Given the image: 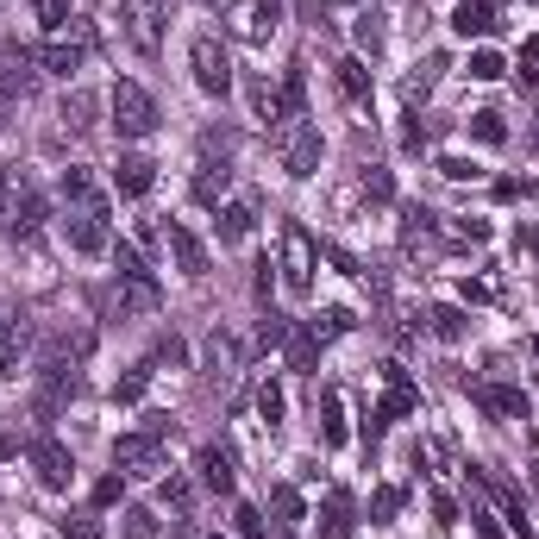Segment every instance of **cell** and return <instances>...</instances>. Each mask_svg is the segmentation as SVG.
<instances>
[{
    "mask_svg": "<svg viewBox=\"0 0 539 539\" xmlns=\"http://www.w3.org/2000/svg\"><path fill=\"white\" fill-rule=\"evenodd\" d=\"M283 389H276V383H264V389H257V420H264V427L276 433V427H283Z\"/></svg>",
    "mask_w": 539,
    "mask_h": 539,
    "instance_id": "obj_33",
    "label": "cell"
},
{
    "mask_svg": "<svg viewBox=\"0 0 539 539\" xmlns=\"http://www.w3.org/2000/svg\"><path fill=\"white\" fill-rule=\"evenodd\" d=\"M113 301H120V320L126 314H157V283L151 276H120V283H113Z\"/></svg>",
    "mask_w": 539,
    "mask_h": 539,
    "instance_id": "obj_16",
    "label": "cell"
},
{
    "mask_svg": "<svg viewBox=\"0 0 539 539\" xmlns=\"http://www.w3.org/2000/svg\"><path fill=\"white\" fill-rule=\"evenodd\" d=\"M19 364H26V320L0 308V377H19Z\"/></svg>",
    "mask_w": 539,
    "mask_h": 539,
    "instance_id": "obj_17",
    "label": "cell"
},
{
    "mask_svg": "<svg viewBox=\"0 0 539 539\" xmlns=\"http://www.w3.org/2000/svg\"><path fill=\"white\" fill-rule=\"evenodd\" d=\"M38 220H44V195L32 189V176L13 170L0 176V232H38Z\"/></svg>",
    "mask_w": 539,
    "mask_h": 539,
    "instance_id": "obj_3",
    "label": "cell"
},
{
    "mask_svg": "<svg viewBox=\"0 0 539 539\" xmlns=\"http://www.w3.org/2000/svg\"><path fill=\"white\" fill-rule=\"evenodd\" d=\"M189 63H195V88H201V95H226V88H232V57H226V44L214 32H201L189 44Z\"/></svg>",
    "mask_w": 539,
    "mask_h": 539,
    "instance_id": "obj_6",
    "label": "cell"
},
{
    "mask_svg": "<svg viewBox=\"0 0 539 539\" xmlns=\"http://www.w3.org/2000/svg\"><path fill=\"white\" fill-rule=\"evenodd\" d=\"M270 270H276L270 257H257V276H251V289H257V295H270Z\"/></svg>",
    "mask_w": 539,
    "mask_h": 539,
    "instance_id": "obj_54",
    "label": "cell"
},
{
    "mask_svg": "<svg viewBox=\"0 0 539 539\" xmlns=\"http://www.w3.org/2000/svg\"><path fill=\"white\" fill-rule=\"evenodd\" d=\"M126 539H157V514L151 508H126Z\"/></svg>",
    "mask_w": 539,
    "mask_h": 539,
    "instance_id": "obj_43",
    "label": "cell"
},
{
    "mask_svg": "<svg viewBox=\"0 0 539 539\" xmlns=\"http://www.w3.org/2000/svg\"><path fill=\"white\" fill-rule=\"evenodd\" d=\"M502 19H496V0H458L452 7V32L458 38H489Z\"/></svg>",
    "mask_w": 539,
    "mask_h": 539,
    "instance_id": "obj_13",
    "label": "cell"
},
{
    "mask_svg": "<svg viewBox=\"0 0 539 539\" xmlns=\"http://www.w3.org/2000/svg\"><path fill=\"white\" fill-rule=\"evenodd\" d=\"M63 126H69V132H88V126H95V95H82V88H76V95H63Z\"/></svg>",
    "mask_w": 539,
    "mask_h": 539,
    "instance_id": "obj_27",
    "label": "cell"
},
{
    "mask_svg": "<svg viewBox=\"0 0 539 539\" xmlns=\"http://www.w3.org/2000/svg\"><path fill=\"white\" fill-rule=\"evenodd\" d=\"M7 113H13V88L0 82V132H7Z\"/></svg>",
    "mask_w": 539,
    "mask_h": 539,
    "instance_id": "obj_56",
    "label": "cell"
},
{
    "mask_svg": "<svg viewBox=\"0 0 539 539\" xmlns=\"http://www.w3.org/2000/svg\"><path fill=\"white\" fill-rule=\"evenodd\" d=\"M207 539H220V533H207Z\"/></svg>",
    "mask_w": 539,
    "mask_h": 539,
    "instance_id": "obj_58",
    "label": "cell"
},
{
    "mask_svg": "<svg viewBox=\"0 0 539 539\" xmlns=\"http://www.w3.org/2000/svg\"><path fill=\"white\" fill-rule=\"evenodd\" d=\"M276 270H283V283H289L295 295H308V289H314L320 251H314V239H308V226H301V220L283 226V264H276Z\"/></svg>",
    "mask_w": 539,
    "mask_h": 539,
    "instance_id": "obj_5",
    "label": "cell"
},
{
    "mask_svg": "<svg viewBox=\"0 0 539 539\" xmlns=\"http://www.w3.org/2000/svg\"><path fill=\"white\" fill-rule=\"evenodd\" d=\"M163 239H170V251H176V270L201 283V276H207V245H201V239H195V232L182 226V220H170V226H163Z\"/></svg>",
    "mask_w": 539,
    "mask_h": 539,
    "instance_id": "obj_11",
    "label": "cell"
},
{
    "mask_svg": "<svg viewBox=\"0 0 539 539\" xmlns=\"http://www.w3.org/2000/svg\"><path fill=\"white\" fill-rule=\"evenodd\" d=\"M157 496L170 502V508H189V502H195V489L182 483V477H163V489H157Z\"/></svg>",
    "mask_w": 539,
    "mask_h": 539,
    "instance_id": "obj_47",
    "label": "cell"
},
{
    "mask_svg": "<svg viewBox=\"0 0 539 539\" xmlns=\"http://www.w3.org/2000/svg\"><path fill=\"white\" fill-rule=\"evenodd\" d=\"M38 19H44L51 32H63V26H69V0H38Z\"/></svg>",
    "mask_w": 539,
    "mask_h": 539,
    "instance_id": "obj_49",
    "label": "cell"
},
{
    "mask_svg": "<svg viewBox=\"0 0 539 539\" xmlns=\"http://www.w3.org/2000/svg\"><path fill=\"white\" fill-rule=\"evenodd\" d=\"M207 370H214L220 383L232 377V370H239V345H232L226 333H207Z\"/></svg>",
    "mask_w": 539,
    "mask_h": 539,
    "instance_id": "obj_23",
    "label": "cell"
},
{
    "mask_svg": "<svg viewBox=\"0 0 539 539\" xmlns=\"http://www.w3.org/2000/svg\"><path fill=\"white\" fill-rule=\"evenodd\" d=\"M351 326H358V320H351L345 308H326L320 320H308V333H314L320 345H333V339H345V333H351Z\"/></svg>",
    "mask_w": 539,
    "mask_h": 539,
    "instance_id": "obj_26",
    "label": "cell"
},
{
    "mask_svg": "<svg viewBox=\"0 0 539 539\" xmlns=\"http://www.w3.org/2000/svg\"><path fill=\"white\" fill-rule=\"evenodd\" d=\"M157 364H189V345H182V339L170 333V339H163V345L151 351V370H157Z\"/></svg>",
    "mask_w": 539,
    "mask_h": 539,
    "instance_id": "obj_46",
    "label": "cell"
},
{
    "mask_svg": "<svg viewBox=\"0 0 539 539\" xmlns=\"http://www.w3.org/2000/svg\"><path fill=\"white\" fill-rule=\"evenodd\" d=\"M477 402H483L489 414H502V420H527V395H521V389H508V383H496V389H483Z\"/></svg>",
    "mask_w": 539,
    "mask_h": 539,
    "instance_id": "obj_20",
    "label": "cell"
},
{
    "mask_svg": "<svg viewBox=\"0 0 539 539\" xmlns=\"http://www.w3.org/2000/svg\"><path fill=\"white\" fill-rule=\"evenodd\" d=\"M63 539H101V521H88V514H76V521H63Z\"/></svg>",
    "mask_w": 539,
    "mask_h": 539,
    "instance_id": "obj_50",
    "label": "cell"
},
{
    "mask_svg": "<svg viewBox=\"0 0 539 539\" xmlns=\"http://www.w3.org/2000/svg\"><path fill=\"white\" fill-rule=\"evenodd\" d=\"M151 182H157V163L151 157H120V163H113V189H120L126 201L151 195Z\"/></svg>",
    "mask_w": 539,
    "mask_h": 539,
    "instance_id": "obj_18",
    "label": "cell"
},
{
    "mask_svg": "<svg viewBox=\"0 0 539 539\" xmlns=\"http://www.w3.org/2000/svg\"><path fill=\"white\" fill-rule=\"evenodd\" d=\"M195 471H201L207 489H220V496H232V483H239V471H232V452H226V445H201V452H195Z\"/></svg>",
    "mask_w": 539,
    "mask_h": 539,
    "instance_id": "obj_14",
    "label": "cell"
},
{
    "mask_svg": "<svg viewBox=\"0 0 539 539\" xmlns=\"http://www.w3.org/2000/svg\"><path fill=\"white\" fill-rule=\"evenodd\" d=\"M107 251H113V270H120V276H151V270H145V251H138L132 239H113Z\"/></svg>",
    "mask_w": 539,
    "mask_h": 539,
    "instance_id": "obj_31",
    "label": "cell"
},
{
    "mask_svg": "<svg viewBox=\"0 0 539 539\" xmlns=\"http://www.w3.org/2000/svg\"><path fill=\"white\" fill-rule=\"evenodd\" d=\"M383 377H389V395H383L377 420L389 427V420H402V414H414V408H420V389L408 383V370H402V364H383Z\"/></svg>",
    "mask_w": 539,
    "mask_h": 539,
    "instance_id": "obj_12",
    "label": "cell"
},
{
    "mask_svg": "<svg viewBox=\"0 0 539 539\" xmlns=\"http://www.w3.org/2000/svg\"><path fill=\"white\" fill-rule=\"evenodd\" d=\"M439 69H445V57H439V51H433L427 63H414V76H408V101H427V95H433Z\"/></svg>",
    "mask_w": 539,
    "mask_h": 539,
    "instance_id": "obj_28",
    "label": "cell"
},
{
    "mask_svg": "<svg viewBox=\"0 0 539 539\" xmlns=\"http://www.w3.org/2000/svg\"><path fill=\"white\" fill-rule=\"evenodd\" d=\"M276 19H283V0H232L226 7V32L245 38V44H264L276 32Z\"/></svg>",
    "mask_w": 539,
    "mask_h": 539,
    "instance_id": "obj_8",
    "label": "cell"
},
{
    "mask_svg": "<svg viewBox=\"0 0 539 539\" xmlns=\"http://www.w3.org/2000/svg\"><path fill=\"white\" fill-rule=\"evenodd\" d=\"M320 539H351V496H345V489H326V502H320Z\"/></svg>",
    "mask_w": 539,
    "mask_h": 539,
    "instance_id": "obj_19",
    "label": "cell"
},
{
    "mask_svg": "<svg viewBox=\"0 0 539 539\" xmlns=\"http://www.w3.org/2000/svg\"><path fill=\"white\" fill-rule=\"evenodd\" d=\"M471 521H477L483 539H502V527H496V514H489V508H471Z\"/></svg>",
    "mask_w": 539,
    "mask_h": 539,
    "instance_id": "obj_53",
    "label": "cell"
},
{
    "mask_svg": "<svg viewBox=\"0 0 539 539\" xmlns=\"http://www.w3.org/2000/svg\"><path fill=\"white\" fill-rule=\"evenodd\" d=\"M145 383H151V364H138L132 377H126L120 389H113V402H120V408H132V402H145Z\"/></svg>",
    "mask_w": 539,
    "mask_h": 539,
    "instance_id": "obj_36",
    "label": "cell"
},
{
    "mask_svg": "<svg viewBox=\"0 0 539 539\" xmlns=\"http://www.w3.org/2000/svg\"><path fill=\"white\" fill-rule=\"evenodd\" d=\"M82 44H88V38H76V44H44L38 63L51 69V76H76V69H82Z\"/></svg>",
    "mask_w": 539,
    "mask_h": 539,
    "instance_id": "obj_22",
    "label": "cell"
},
{
    "mask_svg": "<svg viewBox=\"0 0 539 539\" xmlns=\"http://www.w3.org/2000/svg\"><path fill=\"white\" fill-rule=\"evenodd\" d=\"M270 514H276L283 527H295V521H301V496H295L289 483H276V489H270Z\"/></svg>",
    "mask_w": 539,
    "mask_h": 539,
    "instance_id": "obj_34",
    "label": "cell"
},
{
    "mask_svg": "<svg viewBox=\"0 0 539 539\" xmlns=\"http://www.w3.org/2000/svg\"><path fill=\"white\" fill-rule=\"evenodd\" d=\"M458 239H489V220H452Z\"/></svg>",
    "mask_w": 539,
    "mask_h": 539,
    "instance_id": "obj_52",
    "label": "cell"
},
{
    "mask_svg": "<svg viewBox=\"0 0 539 539\" xmlns=\"http://www.w3.org/2000/svg\"><path fill=\"white\" fill-rule=\"evenodd\" d=\"M107 113H113V132L120 138H151L157 132V101L138 82H113L107 88Z\"/></svg>",
    "mask_w": 539,
    "mask_h": 539,
    "instance_id": "obj_4",
    "label": "cell"
},
{
    "mask_svg": "<svg viewBox=\"0 0 539 539\" xmlns=\"http://www.w3.org/2000/svg\"><path fill=\"white\" fill-rule=\"evenodd\" d=\"M120 496H126V477H120V471H107V477L95 483V508H113Z\"/></svg>",
    "mask_w": 539,
    "mask_h": 539,
    "instance_id": "obj_45",
    "label": "cell"
},
{
    "mask_svg": "<svg viewBox=\"0 0 539 539\" xmlns=\"http://www.w3.org/2000/svg\"><path fill=\"white\" fill-rule=\"evenodd\" d=\"M402 502H408L402 489H395V483H383L377 496H370V514H377V521H389V514H402Z\"/></svg>",
    "mask_w": 539,
    "mask_h": 539,
    "instance_id": "obj_42",
    "label": "cell"
},
{
    "mask_svg": "<svg viewBox=\"0 0 539 539\" xmlns=\"http://www.w3.org/2000/svg\"><path fill=\"white\" fill-rule=\"evenodd\" d=\"M245 95H251V113H257V120H283V95H276L264 76H251V82H245Z\"/></svg>",
    "mask_w": 539,
    "mask_h": 539,
    "instance_id": "obj_24",
    "label": "cell"
},
{
    "mask_svg": "<svg viewBox=\"0 0 539 539\" xmlns=\"http://www.w3.org/2000/svg\"><path fill=\"white\" fill-rule=\"evenodd\" d=\"M389 195H395V182H389V170H383V163H370V170H364V201H377V207H383Z\"/></svg>",
    "mask_w": 539,
    "mask_h": 539,
    "instance_id": "obj_37",
    "label": "cell"
},
{
    "mask_svg": "<svg viewBox=\"0 0 539 539\" xmlns=\"http://www.w3.org/2000/svg\"><path fill=\"white\" fill-rule=\"evenodd\" d=\"M232 533H239V539H270L264 508H239V514H232Z\"/></svg>",
    "mask_w": 539,
    "mask_h": 539,
    "instance_id": "obj_39",
    "label": "cell"
},
{
    "mask_svg": "<svg viewBox=\"0 0 539 539\" xmlns=\"http://www.w3.org/2000/svg\"><path fill=\"white\" fill-rule=\"evenodd\" d=\"M232 189V163H226V151L214 157L207 151L201 157V170H195V201H207V207H220V195Z\"/></svg>",
    "mask_w": 539,
    "mask_h": 539,
    "instance_id": "obj_15",
    "label": "cell"
},
{
    "mask_svg": "<svg viewBox=\"0 0 539 539\" xmlns=\"http://www.w3.org/2000/svg\"><path fill=\"white\" fill-rule=\"evenodd\" d=\"M113 471H120V477H163V439L120 433V439H113Z\"/></svg>",
    "mask_w": 539,
    "mask_h": 539,
    "instance_id": "obj_7",
    "label": "cell"
},
{
    "mask_svg": "<svg viewBox=\"0 0 539 539\" xmlns=\"http://www.w3.org/2000/svg\"><path fill=\"white\" fill-rule=\"evenodd\" d=\"M439 176H452V182H471V176H483L471 157H439Z\"/></svg>",
    "mask_w": 539,
    "mask_h": 539,
    "instance_id": "obj_48",
    "label": "cell"
},
{
    "mask_svg": "<svg viewBox=\"0 0 539 539\" xmlns=\"http://www.w3.org/2000/svg\"><path fill=\"white\" fill-rule=\"evenodd\" d=\"M314 351H320L314 333H289V364H295V370H314Z\"/></svg>",
    "mask_w": 539,
    "mask_h": 539,
    "instance_id": "obj_41",
    "label": "cell"
},
{
    "mask_svg": "<svg viewBox=\"0 0 539 539\" xmlns=\"http://www.w3.org/2000/svg\"><path fill=\"white\" fill-rule=\"evenodd\" d=\"M63 232H69V245H76L82 257H101L107 245H113V226H107V195L95 189V176L82 170V163H69L63 170Z\"/></svg>",
    "mask_w": 539,
    "mask_h": 539,
    "instance_id": "obj_1",
    "label": "cell"
},
{
    "mask_svg": "<svg viewBox=\"0 0 539 539\" xmlns=\"http://www.w3.org/2000/svg\"><path fill=\"white\" fill-rule=\"evenodd\" d=\"M270 151H276V163H283L289 176L308 182L320 170V126L308 120V113H289V120L270 126Z\"/></svg>",
    "mask_w": 539,
    "mask_h": 539,
    "instance_id": "obj_2",
    "label": "cell"
},
{
    "mask_svg": "<svg viewBox=\"0 0 539 539\" xmlns=\"http://www.w3.org/2000/svg\"><path fill=\"white\" fill-rule=\"evenodd\" d=\"M533 358H539V333H533Z\"/></svg>",
    "mask_w": 539,
    "mask_h": 539,
    "instance_id": "obj_57",
    "label": "cell"
},
{
    "mask_svg": "<svg viewBox=\"0 0 539 539\" xmlns=\"http://www.w3.org/2000/svg\"><path fill=\"white\" fill-rule=\"evenodd\" d=\"M320 439L345 445V402H339V389H320Z\"/></svg>",
    "mask_w": 539,
    "mask_h": 539,
    "instance_id": "obj_21",
    "label": "cell"
},
{
    "mask_svg": "<svg viewBox=\"0 0 539 539\" xmlns=\"http://www.w3.org/2000/svg\"><path fill=\"white\" fill-rule=\"evenodd\" d=\"M220 239H226V245L251 239V207H245V201H226V207H220Z\"/></svg>",
    "mask_w": 539,
    "mask_h": 539,
    "instance_id": "obj_25",
    "label": "cell"
},
{
    "mask_svg": "<svg viewBox=\"0 0 539 539\" xmlns=\"http://www.w3.org/2000/svg\"><path fill=\"white\" fill-rule=\"evenodd\" d=\"M471 138H483V145H502V138H508V126H502V113H471Z\"/></svg>",
    "mask_w": 539,
    "mask_h": 539,
    "instance_id": "obj_35",
    "label": "cell"
},
{
    "mask_svg": "<svg viewBox=\"0 0 539 539\" xmlns=\"http://www.w3.org/2000/svg\"><path fill=\"white\" fill-rule=\"evenodd\" d=\"M120 19H126V38H132L138 57L163 51V7L157 0H120Z\"/></svg>",
    "mask_w": 539,
    "mask_h": 539,
    "instance_id": "obj_9",
    "label": "cell"
},
{
    "mask_svg": "<svg viewBox=\"0 0 539 539\" xmlns=\"http://www.w3.org/2000/svg\"><path fill=\"white\" fill-rule=\"evenodd\" d=\"M521 63H527V69H521V76L533 82V63H539V38H521Z\"/></svg>",
    "mask_w": 539,
    "mask_h": 539,
    "instance_id": "obj_55",
    "label": "cell"
},
{
    "mask_svg": "<svg viewBox=\"0 0 539 539\" xmlns=\"http://www.w3.org/2000/svg\"><path fill=\"white\" fill-rule=\"evenodd\" d=\"M339 88H345L351 101L370 95V69H364V57H345V63H339Z\"/></svg>",
    "mask_w": 539,
    "mask_h": 539,
    "instance_id": "obj_29",
    "label": "cell"
},
{
    "mask_svg": "<svg viewBox=\"0 0 539 539\" xmlns=\"http://www.w3.org/2000/svg\"><path fill=\"white\" fill-rule=\"evenodd\" d=\"M383 44H389V32H383V13H358V51L383 57Z\"/></svg>",
    "mask_w": 539,
    "mask_h": 539,
    "instance_id": "obj_30",
    "label": "cell"
},
{
    "mask_svg": "<svg viewBox=\"0 0 539 539\" xmlns=\"http://www.w3.org/2000/svg\"><path fill=\"white\" fill-rule=\"evenodd\" d=\"M427 320H433L439 339H464V333H471V314H464V308H433Z\"/></svg>",
    "mask_w": 539,
    "mask_h": 539,
    "instance_id": "obj_32",
    "label": "cell"
},
{
    "mask_svg": "<svg viewBox=\"0 0 539 539\" xmlns=\"http://www.w3.org/2000/svg\"><path fill=\"white\" fill-rule=\"evenodd\" d=\"M539 195V182H521V176H502L496 182V201H533Z\"/></svg>",
    "mask_w": 539,
    "mask_h": 539,
    "instance_id": "obj_44",
    "label": "cell"
},
{
    "mask_svg": "<svg viewBox=\"0 0 539 539\" xmlns=\"http://www.w3.org/2000/svg\"><path fill=\"white\" fill-rule=\"evenodd\" d=\"M257 345H264V351H276V345H289V320L276 314V308L264 314V326H257Z\"/></svg>",
    "mask_w": 539,
    "mask_h": 539,
    "instance_id": "obj_38",
    "label": "cell"
},
{
    "mask_svg": "<svg viewBox=\"0 0 539 539\" xmlns=\"http://www.w3.org/2000/svg\"><path fill=\"white\" fill-rule=\"evenodd\" d=\"M433 521H439V527H452V521H458V502H452V496H439V489H433Z\"/></svg>",
    "mask_w": 539,
    "mask_h": 539,
    "instance_id": "obj_51",
    "label": "cell"
},
{
    "mask_svg": "<svg viewBox=\"0 0 539 539\" xmlns=\"http://www.w3.org/2000/svg\"><path fill=\"white\" fill-rule=\"evenodd\" d=\"M32 471H38L44 489H69V483H76V458H69L57 439H38L32 445Z\"/></svg>",
    "mask_w": 539,
    "mask_h": 539,
    "instance_id": "obj_10",
    "label": "cell"
},
{
    "mask_svg": "<svg viewBox=\"0 0 539 539\" xmlns=\"http://www.w3.org/2000/svg\"><path fill=\"white\" fill-rule=\"evenodd\" d=\"M471 76H477V82H502L508 63H502L496 51H471Z\"/></svg>",
    "mask_w": 539,
    "mask_h": 539,
    "instance_id": "obj_40",
    "label": "cell"
}]
</instances>
